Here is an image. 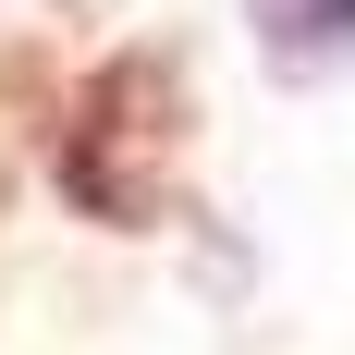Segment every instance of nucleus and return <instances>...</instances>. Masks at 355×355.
<instances>
[{
    "label": "nucleus",
    "mask_w": 355,
    "mask_h": 355,
    "mask_svg": "<svg viewBox=\"0 0 355 355\" xmlns=\"http://www.w3.org/2000/svg\"><path fill=\"white\" fill-rule=\"evenodd\" d=\"M159 147H172V73L159 62H110L86 98H73L49 172H62L73 209H98L110 233H147L159 220Z\"/></svg>",
    "instance_id": "f257e3e1"
},
{
    "label": "nucleus",
    "mask_w": 355,
    "mask_h": 355,
    "mask_svg": "<svg viewBox=\"0 0 355 355\" xmlns=\"http://www.w3.org/2000/svg\"><path fill=\"white\" fill-rule=\"evenodd\" d=\"M331 25H343V0H294V62H319Z\"/></svg>",
    "instance_id": "f03ea898"
}]
</instances>
